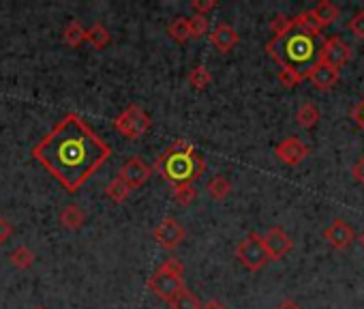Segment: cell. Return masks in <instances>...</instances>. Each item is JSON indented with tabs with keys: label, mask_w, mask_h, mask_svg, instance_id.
<instances>
[{
	"label": "cell",
	"mask_w": 364,
	"mask_h": 309,
	"mask_svg": "<svg viewBox=\"0 0 364 309\" xmlns=\"http://www.w3.org/2000/svg\"><path fill=\"white\" fill-rule=\"evenodd\" d=\"M109 154V144L75 112H69L33 146V157L67 194L80 192Z\"/></svg>",
	"instance_id": "cell-1"
},
{
	"label": "cell",
	"mask_w": 364,
	"mask_h": 309,
	"mask_svg": "<svg viewBox=\"0 0 364 309\" xmlns=\"http://www.w3.org/2000/svg\"><path fill=\"white\" fill-rule=\"evenodd\" d=\"M152 170H156L171 187L187 183L193 185L206 172V162L193 144L187 140H178L159 154Z\"/></svg>",
	"instance_id": "cell-2"
},
{
	"label": "cell",
	"mask_w": 364,
	"mask_h": 309,
	"mask_svg": "<svg viewBox=\"0 0 364 309\" xmlns=\"http://www.w3.org/2000/svg\"><path fill=\"white\" fill-rule=\"evenodd\" d=\"M266 52L274 63L281 65V69H294L300 73H306L319 61L315 39L300 31H291L283 37H272L266 43Z\"/></svg>",
	"instance_id": "cell-3"
},
{
	"label": "cell",
	"mask_w": 364,
	"mask_h": 309,
	"mask_svg": "<svg viewBox=\"0 0 364 309\" xmlns=\"http://www.w3.org/2000/svg\"><path fill=\"white\" fill-rule=\"evenodd\" d=\"M185 266L178 258H167L150 277H148V290L159 296L161 300L169 303L180 290H185Z\"/></svg>",
	"instance_id": "cell-4"
},
{
	"label": "cell",
	"mask_w": 364,
	"mask_h": 309,
	"mask_svg": "<svg viewBox=\"0 0 364 309\" xmlns=\"http://www.w3.org/2000/svg\"><path fill=\"white\" fill-rule=\"evenodd\" d=\"M150 125H152V118H150L148 112H146L141 105H137V103H131V105H129L122 114H118L116 120H114V129H116L118 133H122L124 137H129V140L141 137V135L150 129Z\"/></svg>",
	"instance_id": "cell-5"
},
{
	"label": "cell",
	"mask_w": 364,
	"mask_h": 309,
	"mask_svg": "<svg viewBox=\"0 0 364 309\" xmlns=\"http://www.w3.org/2000/svg\"><path fill=\"white\" fill-rule=\"evenodd\" d=\"M236 258L240 260V264L245 266V268H249V271H253V273H257V271H262L266 264H268V251H266V247H264V239H262V234H257V232H251V234H247L240 243H238V247H236Z\"/></svg>",
	"instance_id": "cell-6"
},
{
	"label": "cell",
	"mask_w": 364,
	"mask_h": 309,
	"mask_svg": "<svg viewBox=\"0 0 364 309\" xmlns=\"http://www.w3.org/2000/svg\"><path fill=\"white\" fill-rule=\"evenodd\" d=\"M351 58V48L341 39V37H328L323 39L321 48H319V61L330 65L332 69H341L343 65H347V61Z\"/></svg>",
	"instance_id": "cell-7"
},
{
	"label": "cell",
	"mask_w": 364,
	"mask_h": 309,
	"mask_svg": "<svg viewBox=\"0 0 364 309\" xmlns=\"http://www.w3.org/2000/svg\"><path fill=\"white\" fill-rule=\"evenodd\" d=\"M152 236H154V241H156L163 249L171 251V249H176L182 241H185V228H182V224H180L178 219L165 217V219L154 228Z\"/></svg>",
	"instance_id": "cell-8"
},
{
	"label": "cell",
	"mask_w": 364,
	"mask_h": 309,
	"mask_svg": "<svg viewBox=\"0 0 364 309\" xmlns=\"http://www.w3.org/2000/svg\"><path fill=\"white\" fill-rule=\"evenodd\" d=\"M262 239H264V247H266L270 260H281V258H285V256L291 251V247H294L291 236H289L283 228H279V226H272Z\"/></svg>",
	"instance_id": "cell-9"
},
{
	"label": "cell",
	"mask_w": 364,
	"mask_h": 309,
	"mask_svg": "<svg viewBox=\"0 0 364 309\" xmlns=\"http://www.w3.org/2000/svg\"><path fill=\"white\" fill-rule=\"evenodd\" d=\"M150 177H152V168H150L144 159H139V157H131V159L120 168V172H118V179H122V181L129 185L131 192H133V189H139Z\"/></svg>",
	"instance_id": "cell-10"
},
{
	"label": "cell",
	"mask_w": 364,
	"mask_h": 309,
	"mask_svg": "<svg viewBox=\"0 0 364 309\" xmlns=\"http://www.w3.org/2000/svg\"><path fill=\"white\" fill-rule=\"evenodd\" d=\"M274 154L279 157V162H283L285 166H298V164H302L306 159L309 146L300 137H285L281 144H277Z\"/></svg>",
	"instance_id": "cell-11"
},
{
	"label": "cell",
	"mask_w": 364,
	"mask_h": 309,
	"mask_svg": "<svg viewBox=\"0 0 364 309\" xmlns=\"http://www.w3.org/2000/svg\"><path fill=\"white\" fill-rule=\"evenodd\" d=\"M304 78H306L317 90H330V88H334V86L338 84V80H341L338 71L332 69L330 65L321 63V61H317V63L304 73Z\"/></svg>",
	"instance_id": "cell-12"
},
{
	"label": "cell",
	"mask_w": 364,
	"mask_h": 309,
	"mask_svg": "<svg viewBox=\"0 0 364 309\" xmlns=\"http://www.w3.org/2000/svg\"><path fill=\"white\" fill-rule=\"evenodd\" d=\"M323 239H326V241L330 243V247H334V249H347V247L353 243L355 234H353V230H351V226H349L347 221L334 219L332 226L326 228Z\"/></svg>",
	"instance_id": "cell-13"
},
{
	"label": "cell",
	"mask_w": 364,
	"mask_h": 309,
	"mask_svg": "<svg viewBox=\"0 0 364 309\" xmlns=\"http://www.w3.org/2000/svg\"><path fill=\"white\" fill-rule=\"evenodd\" d=\"M238 41H240V35L236 33L234 26H230V24H225V22L217 24V26L213 28V33H210V43H213L221 54L232 52V50L238 46Z\"/></svg>",
	"instance_id": "cell-14"
},
{
	"label": "cell",
	"mask_w": 364,
	"mask_h": 309,
	"mask_svg": "<svg viewBox=\"0 0 364 309\" xmlns=\"http://www.w3.org/2000/svg\"><path fill=\"white\" fill-rule=\"evenodd\" d=\"M58 219H60V224L67 228V230H82L84 228V224H86V213H84V209L80 206V204H67L63 211H60V215H58Z\"/></svg>",
	"instance_id": "cell-15"
},
{
	"label": "cell",
	"mask_w": 364,
	"mask_h": 309,
	"mask_svg": "<svg viewBox=\"0 0 364 309\" xmlns=\"http://www.w3.org/2000/svg\"><path fill=\"white\" fill-rule=\"evenodd\" d=\"M294 26H296V31H300V33H304V35H309V37H317V35H321V31H323V26L319 24V20H317V16L313 14V9L311 11H302V14H298L296 18H294Z\"/></svg>",
	"instance_id": "cell-16"
},
{
	"label": "cell",
	"mask_w": 364,
	"mask_h": 309,
	"mask_svg": "<svg viewBox=\"0 0 364 309\" xmlns=\"http://www.w3.org/2000/svg\"><path fill=\"white\" fill-rule=\"evenodd\" d=\"M319 118H321V112L317 110V105H315L313 101H304V103L298 108V112H296V122H298L302 129L315 127V125L319 122Z\"/></svg>",
	"instance_id": "cell-17"
},
{
	"label": "cell",
	"mask_w": 364,
	"mask_h": 309,
	"mask_svg": "<svg viewBox=\"0 0 364 309\" xmlns=\"http://www.w3.org/2000/svg\"><path fill=\"white\" fill-rule=\"evenodd\" d=\"M63 39L69 48H80L84 41H86V28L82 26L80 20H73L65 26L63 31Z\"/></svg>",
	"instance_id": "cell-18"
},
{
	"label": "cell",
	"mask_w": 364,
	"mask_h": 309,
	"mask_svg": "<svg viewBox=\"0 0 364 309\" xmlns=\"http://www.w3.org/2000/svg\"><path fill=\"white\" fill-rule=\"evenodd\" d=\"M86 41L95 48V50H103V48H107L109 46V41H112V35H109V31L103 26V24H92L88 31H86Z\"/></svg>",
	"instance_id": "cell-19"
},
{
	"label": "cell",
	"mask_w": 364,
	"mask_h": 309,
	"mask_svg": "<svg viewBox=\"0 0 364 309\" xmlns=\"http://www.w3.org/2000/svg\"><path fill=\"white\" fill-rule=\"evenodd\" d=\"M313 14L317 16V20H319V24L326 28V26H330V24H334L336 20H338V16H341V9L336 7V5H332L330 0H321V3L313 9Z\"/></svg>",
	"instance_id": "cell-20"
},
{
	"label": "cell",
	"mask_w": 364,
	"mask_h": 309,
	"mask_svg": "<svg viewBox=\"0 0 364 309\" xmlns=\"http://www.w3.org/2000/svg\"><path fill=\"white\" fill-rule=\"evenodd\" d=\"M171 309H202L204 305L200 303V298L191 292V290H180L169 303H167Z\"/></svg>",
	"instance_id": "cell-21"
},
{
	"label": "cell",
	"mask_w": 364,
	"mask_h": 309,
	"mask_svg": "<svg viewBox=\"0 0 364 309\" xmlns=\"http://www.w3.org/2000/svg\"><path fill=\"white\" fill-rule=\"evenodd\" d=\"M105 196L112 200V202H116V204H122V202H127L129 200V196H131V189H129V185L122 181V179H112L109 183H107V187H105Z\"/></svg>",
	"instance_id": "cell-22"
},
{
	"label": "cell",
	"mask_w": 364,
	"mask_h": 309,
	"mask_svg": "<svg viewBox=\"0 0 364 309\" xmlns=\"http://www.w3.org/2000/svg\"><path fill=\"white\" fill-rule=\"evenodd\" d=\"M167 35L176 41V43H185L187 39H191L189 35V18H176L169 26H167Z\"/></svg>",
	"instance_id": "cell-23"
},
{
	"label": "cell",
	"mask_w": 364,
	"mask_h": 309,
	"mask_svg": "<svg viewBox=\"0 0 364 309\" xmlns=\"http://www.w3.org/2000/svg\"><path fill=\"white\" fill-rule=\"evenodd\" d=\"M208 194L215 200H225L232 194V183L223 174H217L208 181Z\"/></svg>",
	"instance_id": "cell-24"
},
{
	"label": "cell",
	"mask_w": 364,
	"mask_h": 309,
	"mask_svg": "<svg viewBox=\"0 0 364 309\" xmlns=\"http://www.w3.org/2000/svg\"><path fill=\"white\" fill-rule=\"evenodd\" d=\"M9 260H11V264H14L16 268L26 271V268H31V266L35 264V253H33L28 247L20 245V247H16V249L9 253Z\"/></svg>",
	"instance_id": "cell-25"
},
{
	"label": "cell",
	"mask_w": 364,
	"mask_h": 309,
	"mask_svg": "<svg viewBox=\"0 0 364 309\" xmlns=\"http://www.w3.org/2000/svg\"><path fill=\"white\" fill-rule=\"evenodd\" d=\"M171 196H173V200H176L180 206H189L191 202H196L198 189H196V185H191V183H187V185H176V187L171 189Z\"/></svg>",
	"instance_id": "cell-26"
},
{
	"label": "cell",
	"mask_w": 364,
	"mask_h": 309,
	"mask_svg": "<svg viewBox=\"0 0 364 309\" xmlns=\"http://www.w3.org/2000/svg\"><path fill=\"white\" fill-rule=\"evenodd\" d=\"M213 82V73L206 69V67H196L191 73H189V84L193 86V88H198V90H204V88H208V84Z\"/></svg>",
	"instance_id": "cell-27"
},
{
	"label": "cell",
	"mask_w": 364,
	"mask_h": 309,
	"mask_svg": "<svg viewBox=\"0 0 364 309\" xmlns=\"http://www.w3.org/2000/svg\"><path fill=\"white\" fill-rule=\"evenodd\" d=\"M270 31L274 33V37H283L291 31H296L294 26V18H287V16H277L272 22H270Z\"/></svg>",
	"instance_id": "cell-28"
},
{
	"label": "cell",
	"mask_w": 364,
	"mask_h": 309,
	"mask_svg": "<svg viewBox=\"0 0 364 309\" xmlns=\"http://www.w3.org/2000/svg\"><path fill=\"white\" fill-rule=\"evenodd\" d=\"M189 35H191V39H202L204 35H208V20H206V16H193L189 20Z\"/></svg>",
	"instance_id": "cell-29"
},
{
	"label": "cell",
	"mask_w": 364,
	"mask_h": 309,
	"mask_svg": "<svg viewBox=\"0 0 364 309\" xmlns=\"http://www.w3.org/2000/svg\"><path fill=\"white\" fill-rule=\"evenodd\" d=\"M302 80H306V78H304V73H300V71H294V69H281V71H279V82H281L285 88H294V86H298Z\"/></svg>",
	"instance_id": "cell-30"
},
{
	"label": "cell",
	"mask_w": 364,
	"mask_h": 309,
	"mask_svg": "<svg viewBox=\"0 0 364 309\" xmlns=\"http://www.w3.org/2000/svg\"><path fill=\"white\" fill-rule=\"evenodd\" d=\"M347 28H349V33L355 39H364V9H360L358 14H353V18L349 20Z\"/></svg>",
	"instance_id": "cell-31"
},
{
	"label": "cell",
	"mask_w": 364,
	"mask_h": 309,
	"mask_svg": "<svg viewBox=\"0 0 364 309\" xmlns=\"http://www.w3.org/2000/svg\"><path fill=\"white\" fill-rule=\"evenodd\" d=\"M217 0H193L191 3V9L196 11V16H206L210 14L213 9H217Z\"/></svg>",
	"instance_id": "cell-32"
},
{
	"label": "cell",
	"mask_w": 364,
	"mask_h": 309,
	"mask_svg": "<svg viewBox=\"0 0 364 309\" xmlns=\"http://www.w3.org/2000/svg\"><path fill=\"white\" fill-rule=\"evenodd\" d=\"M349 116H351V118H353V122L364 131V99H362L355 108H351Z\"/></svg>",
	"instance_id": "cell-33"
},
{
	"label": "cell",
	"mask_w": 364,
	"mask_h": 309,
	"mask_svg": "<svg viewBox=\"0 0 364 309\" xmlns=\"http://www.w3.org/2000/svg\"><path fill=\"white\" fill-rule=\"evenodd\" d=\"M11 234H14V224L0 217V245L7 243L11 239Z\"/></svg>",
	"instance_id": "cell-34"
},
{
	"label": "cell",
	"mask_w": 364,
	"mask_h": 309,
	"mask_svg": "<svg viewBox=\"0 0 364 309\" xmlns=\"http://www.w3.org/2000/svg\"><path fill=\"white\" fill-rule=\"evenodd\" d=\"M351 177H353V181H358L360 185H364V157L351 168Z\"/></svg>",
	"instance_id": "cell-35"
},
{
	"label": "cell",
	"mask_w": 364,
	"mask_h": 309,
	"mask_svg": "<svg viewBox=\"0 0 364 309\" xmlns=\"http://www.w3.org/2000/svg\"><path fill=\"white\" fill-rule=\"evenodd\" d=\"M277 309H302V305L296 300H283L281 305H277Z\"/></svg>",
	"instance_id": "cell-36"
},
{
	"label": "cell",
	"mask_w": 364,
	"mask_h": 309,
	"mask_svg": "<svg viewBox=\"0 0 364 309\" xmlns=\"http://www.w3.org/2000/svg\"><path fill=\"white\" fill-rule=\"evenodd\" d=\"M202 309H225V307H223L221 303H217V300H210V303H206Z\"/></svg>",
	"instance_id": "cell-37"
},
{
	"label": "cell",
	"mask_w": 364,
	"mask_h": 309,
	"mask_svg": "<svg viewBox=\"0 0 364 309\" xmlns=\"http://www.w3.org/2000/svg\"><path fill=\"white\" fill-rule=\"evenodd\" d=\"M358 241H360V245H362V247H364V232H362V234H360V236H358Z\"/></svg>",
	"instance_id": "cell-38"
},
{
	"label": "cell",
	"mask_w": 364,
	"mask_h": 309,
	"mask_svg": "<svg viewBox=\"0 0 364 309\" xmlns=\"http://www.w3.org/2000/svg\"><path fill=\"white\" fill-rule=\"evenodd\" d=\"M35 309H46V307H35Z\"/></svg>",
	"instance_id": "cell-39"
}]
</instances>
